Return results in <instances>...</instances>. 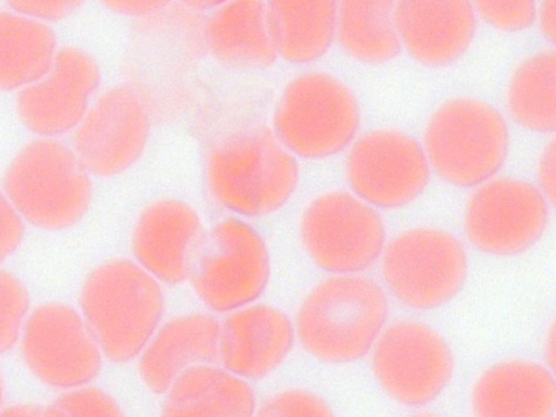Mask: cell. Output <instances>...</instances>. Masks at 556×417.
I'll return each instance as SVG.
<instances>
[{
  "label": "cell",
  "instance_id": "1",
  "mask_svg": "<svg viewBox=\"0 0 556 417\" xmlns=\"http://www.w3.org/2000/svg\"><path fill=\"white\" fill-rule=\"evenodd\" d=\"M204 180L220 207L244 217H264L291 200L300 168L271 128L253 126L230 134L207 151Z\"/></svg>",
  "mask_w": 556,
  "mask_h": 417
},
{
  "label": "cell",
  "instance_id": "2",
  "mask_svg": "<svg viewBox=\"0 0 556 417\" xmlns=\"http://www.w3.org/2000/svg\"><path fill=\"white\" fill-rule=\"evenodd\" d=\"M79 306L103 357L125 364L139 357L161 326L165 300L161 283L135 261L114 257L86 276Z\"/></svg>",
  "mask_w": 556,
  "mask_h": 417
},
{
  "label": "cell",
  "instance_id": "3",
  "mask_svg": "<svg viewBox=\"0 0 556 417\" xmlns=\"http://www.w3.org/2000/svg\"><path fill=\"white\" fill-rule=\"evenodd\" d=\"M382 288L361 275H334L314 286L296 312L294 330L302 348L330 364L364 357L388 319Z\"/></svg>",
  "mask_w": 556,
  "mask_h": 417
},
{
  "label": "cell",
  "instance_id": "4",
  "mask_svg": "<svg viewBox=\"0 0 556 417\" xmlns=\"http://www.w3.org/2000/svg\"><path fill=\"white\" fill-rule=\"evenodd\" d=\"M3 193L23 220L45 230L78 224L93 198V185L73 149L54 138L35 139L11 160Z\"/></svg>",
  "mask_w": 556,
  "mask_h": 417
},
{
  "label": "cell",
  "instance_id": "5",
  "mask_svg": "<svg viewBox=\"0 0 556 417\" xmlns=\"http://www.w3.org/2000/svg\"><path fill=\"white\" fill-rule=\"evenodd\" d=\"M424 150L430 167L445 182L477 187L503 167L509 150V131L503 115L488 102L455 97L429 117Z\"/></svg>",
  "mask_w": 556,
  "mask_h": 417
},
{
  "label": "cell",
  "instance_id": "6",
  "mask_svg": "<svg viewBox=\"0 0 556 417\" xmlns=\"http://www.w3.org/2000/svg\"><path fill=\"white\" fill-rule=\"evenodd\" d=\"M359 124V104L350 87L330 73L313 71L283 87L271 130L293 156L318 161L344 150Z\"/></svg>",
  "mask_w": 556,
  "mask_h": 417
},
{
  "label": "cell",
  "instance_id": "7",
  "mask_svg": "<svg viewBox=\"0 0 556 417\" xmlns=\"http://www.w3.org/2000/svg\"><path fill=\"white\" fill-rule=\"evenodd\" d=\"M381 255V274L390 293L415 311H432L448 303L468 274L464 245L438 227L405 229L386 244Z\"/></svg>",
  "mask_w": 556,
  "mask_h": 417
},
{
  "label": "cell",
  "instance_id": "8",
  "mask_svg": "<svg viewBox=\"0 0 556 417\" xmlns=\"http://www.w3.org/2000/svg\"><path fill=\"white\" fill-rule=\"evenodd\" d=\"M299 235L313 264L333 275H356L369 268L387 240L380 214L344 190L312 199L302 212Z\"/></svg>",
  "mask_w": 556,
  "mask_h": 417
},
{
  "label": "cell",
  "instance_id": "9",
  "mask_svg": "<svg viewBox=\"0 0 556 417\" xmlns=\"http://www.w3.org/2000/svg\"><path fill=\"white\" fill-rule=\"evenodd\" d=\"M269 277L270 258L263 237L247 222L227 218L205 235L189 280L207 308L229 314L254 303Z\"/></svg>",
  "mask_w": 556,
  "mask_h": 417
},
{
  "label": "cell",
  "instance_id": "10",
  "mask_svg": "<svg viewBox=\"0 0 556 417\" xmlns=\"http://www.w3.org/2000/svg\"><path fill=\"white\" fill-rule=\"evenodd\" d=\"M454 367L446 340L417 320H401L384 329L371 355L377 383L391 400L408 407L439 397L451 382Z\"/></svg>",
  "mask_w": 556,
  "mask_h": 417
},
{
  "label": "cell",
  "instance_id": "11",
  "mask_svg": "<svg viewBox=\"0 0 556 417\" xmlns=\"http://www.w3.org/2000/svg\"><path fill=\"white\" fill-rule=\"evenodd\" d=\"M27 369L46 386L74 390L94 380L103 354L80 312L60 302L31 311L20 339Z\"/></svg>",
  "mask_w": 556,
  "mask_h": 417
},
{
  "label": "cell",
  "instance_id": "12",
  "mask_svg": "<svg viewBox=\"0 0 556 417\" xmlns=\"http://www.w3.org/2000/svg\"><path fill=\"white\" fill-rule=\"evenodd\" d=\"M150 108L131 85H115L90 105L75 129L74 152L93 176L110 178L132 167L151 135Z\"/></svg>",
  "mask_w": 556,
  "mask_h": 417
},
{
  "label": "cell",
  "instance_id": "13",
  "mask_svg": "<svg viewBox=\"0 0 556 417\" xmlns=\"http://www.w3.org/2000/svg\"><path fill=\"white\" fill-rule=\"evenodd\" d=\"M549 203L534 185L492 178L470 195L464 215L466 235L481 252L514 256L530 250L545 233Z\"/></svg>",
  "mask_w": 556,
  "mask_h": 417
},
{
  "label": "cell",
  "instance_id": "14",
  "mask_svg": "<svg viewBox=\"0 0 556 417\" xmlns=\"http://www.w3.org/2000/svg\"><path fill=\"white\" fill-rule=\"evenodd\" d=\"M346 180L355 195L371 206L400 208L415 201L430 180L424 147L405 131L372 129L351 147Z\"/></svg>",
  "mask_w": 556,
  "mask_h": 417
},
{
  "label": "cell",
  "instance_id": "15",
  "mask_svg": "<svg viewBox=\"0 0 556 417\" xmlns=\"http://www.w3.org/2000/svg\"><path fill=\"white\" fill-rule=\"evenodd\" d=\"M101 84V70L87 51L66 46L58 50L49 72L22 89L16 99L23 125L42 138L76 129Z\"/></svg>",
  "mask_w": 556,
  "mask_h": 417
},
{
  "label": "cell",
  "instance_id": "16",
  "mask_svg": "<svg viewBox=\"0 0 556 417\" xmlns=\"http://www.w3.org/2000/svg\"><path fill=\"white\" fill-rule=\"evenodd\" d=\"M206 232L198 211L189 203L159 199L144 206L130 236L135 262L160 283L189 280Z\"/></svg>",
  "mask_w": 556,
  "mask_h": 417
},
{
  "label": "cell",
  "instance_id": "17",
  "mask_svg": "<svg viewBox=\"0 0 556 417\" xmlns=\"http://www.w3.org/2000/svg\"><path fill=\"white\" fill-rule=\"evenodd\" d=\"M294 324L269 304L252 303L220 324L218 361L243 380H260L286 361L295 341Z\"/></svg>",
  "mask_w": 556,
  "mask_h": 417
},
{
  "label": "cell",
  "instance_id": "18",
  "mask_svg": "<svg viewBox=\"0 0 556 417\" xmlns=\"http://www.w3.org/2000/svg\"><path fill=\"white\" fill-rule=\"evenodd\" d=\"M393 17L401 46L418 63L446 66L460 59L477 29V14L468 1L394 2Z\"/></svg>",
  "mask_w": 556,
  "mask_h": 417
},
{
  "label": "cell",
  "instance_id": "19",
  "mask_svg": "<svg viewBox=\"0 0 556 417\" xmlns=\"http://www.w3.org/2000/svg\"><path fill=\"white\" fill-rule=\"evenodd\" d=\"M220 323L203 313L185 314L161 324L138 357L141 381L165 394L186 370L218 361Z\"/></svg>",
  "mask_w": 556,
  "mask_h": 417
},
{
  "label": "cell",
  "instance_id": "20",
  "mask_svg": "<svg viewBox=\"0 0 556 417\" xmlns=\"http://www.w3.org/2000/svg\"><path fill=\"white\" fill-rule=\"evenodd\" d=\"M473 417H554L553 371L534 361L508 358L484 369L470 392Z\"/></svg>",
  "mask_w": 556,
  "mask_h": 417
},
{
  "label": "cell",
  "instance_id": "21",
  "mask_svg": "<svg viewBox=\"0 0 556 417\" xmlns=\"http://www.w3.org/2000/svg\"><path fill=\"white\" fill-rule=\"evenodd\" d=\"M207 51L237 68L263 70L278 59L264 1H226L212 9L203 26Z\"/></svg>",
  "mask_w": 556,
  "mask_h": 417
},
{
  "label": "cell",
  "instance_id": "22",
  "mask_svg": "<svg viewBox=\"0 0 556 417\" xmlns=\"http://www.w3.org/2000/svg\"><path fill=\"white\" fill-rule=\"evenodd\" d=\"M164 395L160 417H254L257 409L248 381L214 365L186 370Z\"/></svg>",
  "mask_w": 556,
  "mask_h": 417
},
{
  "label": "cell",
  "instance_id": "23",
  "mask_svg": "<svg viewBox=\"0 0 556 417\" xmlns=\"http://www.w3.org/2000/svg\"><path fill=\"white\" fill-rule=\"evenodd\" d=\"M271 33L278 58L308 64L330 49L337 31L336 1H268Z\"/></svg>",
  "mask_w": 556,
  "mask_h": 417
},
{
  "label": "cell",
  "instance_id": "24",
  "mask_svg": "<svg viewBox=\"0 0 556 417\" xmlns=\"http://www.w3.org/2000/svg\"><path fill=\"white\" fill-rule=\"evenodd\" d=\"M58 52L45 23L0 9V91L22 90L41 79Z\"/></svg>",
  "mask_w": 556,
  "mask_h": 417
},
{
  "label": "cell",
  "instance_id": "25",
  "mask_svg": "<svg viewBox=\"0 0 556 417\" xmlns=\"http://www.w3.org/2000/svg\"><path fill=\"white\" fill-rule=\"evenodd\" d=\"M392 1L338 2L336 37L343 51L365 64L395 59L401 41L393 17Z\"/></svg>",
  "mask_w": 556,
  "mask_h": 417
},
{
  "label": "cell",
  "instance_id": "26",
  "mask_svg": "<svg viewBox=\"0 0 556 417\" xmlns=\"http://www.w3.org/2000/svg\"><path fill=\"white\" fill-rule=\"evenodd\" d=\"M554 50H543L522 60L507 86L506 104L513 119L521 127L541 134L555 129Z\"/></svg>",
  "mask_w": 556,
  "mask_h": 417
},
{
  "label": "cell",
  "instance_id": "27",
  "mask_svg": "<svg viewBox=\"0 0 556 417\" xmlns=\"http://www.w3.org/2000/svg\"><path fill=\"white\" fill-rule=\"evenodd\" d=\"M29 306L30 298L24 282L14 274L0 269V355L20 341Z\"/></svg>",
  "mask_w": 556,
  "mask_h": 417
},
{
  "label": "cell",
  "instance_id": "28",
  "mask_svg": "<svg viewBox=\"0 0 556 417\" xmlns=\"http://www.w3.org/2000/svg\"><path fill=\"white\" fill-rule=\"evenodd\" d=\"M254 417H334V414L318 394L291 388L267 397L257 407Z\"/></svg>",
  "mask_w": 556,
  "mask_h": 417
},
{
  "label": "cell",
  "instance_id": "29",
  "mask_svg": "<svg viewBox=\"0 0 556 417\" xmlns=\"http://www.w3.org/2000/svg\"><path fill=\"white\" fill-rule=\"evenodd\" d=\"M54 403L70 417H126L117 401L96 387L85 386L66 391Z\"/></svg>",
  "mask_w": 556,
  "mask_h": 417
},
{
  "label": "cell",
  "instance_id": "30",
  "mask_svg": "<svg viewBox=\"0 0 556 417\" xmlns=\"http://www.w3.org/2000/svg\"><path fill=\"white\" fill-rule=\"evenodd\" d=\"M473 8L488 24L503 31L527 29L538 13L534 1H478Z\"/></svg>",
  "mask_w": 556,
  "mask_h": 417
},
{
  "label": "cell",
  "instance_id": "31",
  "mask_svg": "<svg viewBox=\"0 0 556 417\" xmlns=\"http://www.w3.org/2000/svg\"><path fill=\"white\" fill-rule=\"evenodd\" d=\"M25 235L23 218L0 191V264L21 245Z\"/></svg>",
  "mask_w": 556,
  "mask_h": 417
},
{
  "label": "cell",
  "instance_id": "32",
  "mask_svg": "<svg viewBox=\"0 0 556 417\" xmlns=\"http://www.w3.org/2000/svg\"><path fill=\"white\" fill-rule=\"evenodd\" d=\"M8 7L24 16L33 20L61 21L76 12L83 2L79 1H13ZM43 23V22H42Z\"/></svg>",
  "mask_w": 556,
  "mask_h": 417
},
{
  "label": "cell",
  "instance_id": "33",
  "mask_svg": "<svg viewBox=\"0 0 556 417\" xmlns=\"http://www.w3.org/2000/svg\"><path fill=\"white\" fill-rule=\"evenodd\" d=\"M539 190L551 205L555 202V141L552 139L543 149L538 166Z\"/></svg>",
  "mask_w": 556,
  "mask_h": 417
},
{
  "label": "cell",
  "instance_id": "34",
  "mask_svg": "<svg viewBox=\"0 0 556 417\" xmlns=\"http://www.w3.org/2000/svg\"><path fill=\"white\" fill-rule=\"evenodd\" d=\"M170 2L152 0L105 1L103 5L109 10L128 17L143 18L159 15L167 10Z\"/></svg>",
  "mask_w": 556,
  "mask_h": 417
},
{
  "label": "cell",
  "instance_id": "35",
  "mask_svg": "<svg viewBox=\"0 0 556 417\" xmlns=\"http://www.w3.org/2000/svg\"><path fill=\"white\" fill-rule=\"evenodd\" d=\"M536 16L539 17V27L542 35L553 43L555 39L556 1H544Z\"/></svg>",
  "mask_w": 556,
  "mask_h": 417
},
{
  "label": "cell",
  "instance_id": "36",
  "mask_svg": "<svg viewBox=\"0 0 556 417\" xmlns=\"http://www.w3.org/2000/svg\"><path fill=\"white\" fill-rule=\"evenodd\" d=\"M42 408L33 404H15L0 413V417H40Z\"/></svg>",
  "mask_w": 556,
  "mask_h": 417
},
{
  "label": "cell",
  "instance_id": "37",
  "mask_svg": "<svg viewBox=\"0 0 556 417\" xmlns=\"http://www.w3.org/2000/svg\"><path fill=\"white\" fill-rule=\"evenodd\" d=\"M544 356L546 359L547 367L553 371L555 365V328L554 324L547 330L545 340H544Z\"/></svg>",
  "mask_w": 556,
  "mask_h": 417
},
{
  "label": "cell",
  "instance_id": "38",
  "mask_svg": "<svg viewBox=\"0 0 556 417\" xmlns=\"http://www.w3.org/2000/svg\"><path fill=\"white\" fill-rule=\"evenodd\" d=\"M40 417H70V416L62 407H60L58 404L53 403V404L48 405L45 408H42Z\"/></svg>",
  "mask_w": 556,
  "mask_h": 417
},
{
  "label": "cell",
  "instance_id": "39",
  "mask_svg": "<svg viewBox=\"0 0 556 417\" xmlns=\"http://www.w3.org/2000/svg\"><path fill=\"white\" fill-rule=\"evenodd\" d=\"M2 396H3V386H2V380H1V377H0V405H1V402H2Z\"/></svg>",
  "mask_w": 556,
  "mask_h": 417
},
{
  "label": "cell",
  "instance_id": "40",
  "mask_svg": "<svg viewBox=\"0 0 556 417\" xmlns=\"http://www.w3.org/2000/svg\"><path fill=\"white\" fill-rule=\"evenodd\" d=\"M414 417H438V416H434V415H431V414H421V415H417V416H414Z\"/></svg>",
  "mask_w": 556,
  "mask_h": 417
}]
</instances>
